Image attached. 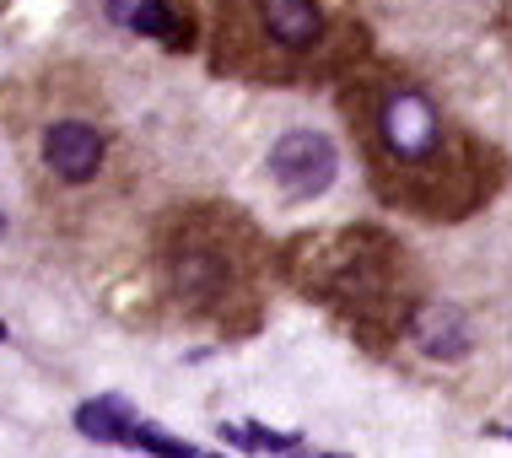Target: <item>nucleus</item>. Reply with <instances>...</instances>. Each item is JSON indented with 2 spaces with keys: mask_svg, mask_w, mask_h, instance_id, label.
<instances>
[{
  "mask_svg": "<svg viewBox=\"0 0 512 458\" xmlns=\"http://www.w3.org/2000/svg\"><path fill=\"white\" fill-rule=\"evenodd\" d=\"M340 173V157H335V141L318 130H286L281 141L270 146V178L281 184V194L292 200H313L335 184Z\"/></svg>",
  "mask_w": 512,
  "mask_h": 458,
  "instance_id": "1",
  "label": "nucleus"
},
{
  "mask_svg": "<svg viewBox=\"0 0 512 458\" xmlns=\"http://www.w3.org/2000/svg\"><path fill=\"white\" fill-rule=\"evenodd\" d=\"M378 130H383V151L394 162H405V168L426 162L442 141V119H437L432 97H421V92H394L378 108Z\"/></svg>",
  "mask_w": 512,
  "mask_h": 458,
  "instance_id": "2",
  "label": "nucleus"
},
{
  "mask_svg": "<svg viewBox=\"0 0 512 458\" xmlns=\"http://www.w3.org/2000/svg\"><path fill=\"white\" fill-rule=\"evenodd\" d=\"M44 162L54 178L65 184H87L92 173L103 168V135L92 130L87 119H60L44 130Z\"/></svg>",
  "mask_w": 512,
  "mask_h": 458,
  "instance_id": "3",
  "label": "nucleus"
},
{
  "mask_svg": "<svg viewBox=\"0 0 512 458\" xmlns=\"http://www.w3.org/2000/svg\"><path fill=\"white\" fill-rule=\"evenodd\" d=\"M168 270H173V291H178L184 302H195V308L216 302L221 291H227V281H232L227 254H221V248H211V243H178L173 259H168Z\"/></svg>",
  "mask_w": 512,
  "mask_h": 458,
  "instance_id": "4",
  "label": "nucleus"
},
{
  "mask_svg": "<svg viewBox=\"0 0 512 458\" xmlns=\"http://www.w3.org/2000/svg\"><path fill=\"white\" fill-rule=\"evenodd\" d=\"M254 11H259V27L270 33V44H281L292 54H308L324 38L318 0H254Z\"/></svg>",
  "mask_w": 512,
  "mask_h": 458,
  "instance_id": "5",
  "label": "nucleus"
},
{
  "mask_svg": "<svg viewBox=\"0 0 512 458\" xmlns=\"http://www.w3.org/2000/svg\"><path fill=\"white\" fill-rule=\"evenodd\" d=\"M415 345H421L432 362H459L469 351V324L459 308H448V302H432V308L415 313Z\"/></svg>",
  "mask_w": 512,
  "mask_h": 458,
  "instance_id": "6",
  "label": "nucleus"
},
{
  "mask_svg": "<svg viewBox=\"0 0 512 458\" xmlns=\"http://www.w3.org/2000/svg\"><path fill=\"white\" fill-rule=\"evenodd\" d=\"M135 426H141V415H135V405L124 394H103V399L76 405V432L92 442H135Z\"/></svg>",
  "mask_w": 512,
  "mask_h": 458,
  "instance_id": "7",
  "label": "nucleus"
},
{
  "mask_svg": "<svg viewBox=\"0 0 512 458\" xmlns=\"http://www.w3.org/2000/svg\"><path fill=\"white\" fill-rule=\"evenodd\" d=\"M130 27L141 38H173V44H189V27L178 22V11L168 6V0H141V6H135V17H130Z\"/></svg>",
  "mask_w": 512,
  "mask_h": 458,
  "instance_id": "8",
  "label": "nucleus"
},
{
  "mask_svg": "<svg viewBox=\"0 0 512 458\" xmlns=\"http://www.w3.org/2000/svg\"><path fill=\"white\" fill-rule=\"evenodd\" d=\"M221 437L232 448H248V453H292V437H275V432H259V426H221Z\"/></svg>",
  "mask_w": 512,
  "mask_h": 458,
  "instance_id": "9",
  "label": "nucleus"
},
{
  "mask_svg": "<svg viewBox=\"0 0 512 458\" xmlns=\"http://www.w3.org/2000/svg\"><path fill=\"white\" fill-rule=\"evenodd\" d=\"M135 448H146L151 458H200L195 453V442H184V437H168V432H157V426H135Z\"/></svg>",
  "mask_w": 512,
  "mask_h": 458,
  "instance_id": "10",
  "label": "nucleus"
},
{
  "mask_svg": "<svg viewBox=\"0 0 512 458\" xmlns=\"http://www.w3.org/2000/svg\"><path fill=\"white\" fill-rule=\"evenodd\" d=\"M135 6H141V0H103L108 22H130V17H135Z\"/></svg>",
  "mask_w": 512,
  "mask_h": 458,
  "instance_id": "11",
  "label": "nucleus"
},
{
  "mask_svg": "<svg viewBox=\"0 0 512 458\" xmlns=\"http://www.w3.org/2000/svg\"><path fill=\"white\" fill-rule=\"evenodd\" d=\"M0 340H6V324H0Z\"/></svg>",
  "mask_w": 512,
  "mask_h": 458,
  "instance_id": "12",
  "label": "nucleus"
},
{
  "mask_svg": "<svg viewBox=\"0 0 512 458\" xmlns=\"http://www.w3.org/2000/svg\"><path fill=\"white\" fill-rule=\"evenodd\" d=\"M211 458H221V453H211Z\"/></svg>",
  "mask_w": 512,
  "mask_h": 458,
  "instance_id": "13",
  "label": "nucleus"
}]
</instances>
